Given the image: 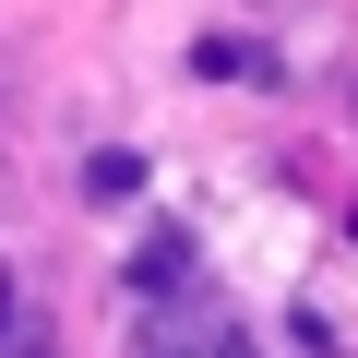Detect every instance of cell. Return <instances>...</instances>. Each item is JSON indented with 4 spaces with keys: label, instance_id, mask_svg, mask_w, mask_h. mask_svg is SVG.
I'll list each match as a JSON object with an SVG mask.
<instances>
[{
    "label": "cell",
    "instance_id": "cell-4",
    "mask_svg": "<svg viewBox=\"0 0 358 358\" xmlns=\"http://www.w3.org/2000/svg\"><path fill=\"white\" fill-rule=\"evenodd\" d=\"M346 108H358V96H346Z\"/></svg>",
    "mask_w": 358,
    "mask_h": 358
},
{
    "label": "cell",
    "instance_id": "cell-1",
    "mask_svg": "<svg viewBox=\"0 0 358 358\" xmlns=\"http://www.w3.org/2000/svg\"><path fill=\"white\" fill-rule=\"evenodd\" d=\"M131 192H143V155L131 143H96L84 155V203H131Z\"/></svg>",
    "mask_w": 358,
    "mask_h": 358
},
{
    "label": "cell",
    "instance_id": "cell-3",
    "mask_svg": "<svg viewBox=\"0 0 358 358\" xmlns=\"http://www.w3.org/2000/svg\"><path fill=\"white\" fill-rule=\"evenodd\" d=\"M0 334H13V275H0Z\"/></svg>",
    "mask_w": 358,
    "mask_h": 358
},
{
    "label": "cell",
    "instance_id": "cell-2",
    "mask_svg": "<svg viewBox=\"0 0 358 358\" xmlns=\"http://www.w3.org/2000/svg\"><path fill=\"white\" fill-rule=\"evenodd\" d=\"M179 275H192V239H179V227H155V239L131 251V287H143V299H167Z\"/></svg>",
    "mask_w": 358,
    "mask_h": 358
}]
</instances>
